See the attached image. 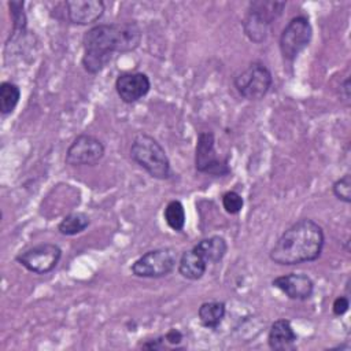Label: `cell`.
I'll return each mask as SVG.
<instances>
[{"label": "cell", "instance_id": "1", "mask_svg": "<svg viewBox=\"0 0 351 351\" xmlns=\"http://www.w3.org/2000/svg\"><path fill=\"white\" fill-rule=\"evenodd\" d=\"M143 30L136 21L99 23L82 36V67L89 74L100 73L114 53L133 52L138 48Z\"/></svg>", "mask_w": 351, "mask_h": 351}, {"label": "cell", "instance_id": "2", "mask_svg": "<svg viewBox=\"0 0 351 351\" xmlns=\"http://www.w3.org/2000/svg\"><path fill=\"white\" fill-rule=\"evenodd\" d=\"M324 244L325 234L321 225L310 218H303L282 232L271 247L269 258L281 266L314 262L321 256Z\"/></svg>", "mask_w": 351, "mask_h": 351}, {"label": "cell", "instance_id": "3", "mask_svg": "<svg viewBox=\"0 0 351 351\" xmlns=\"http://www.w3.org/2000/svg\"><path fill=\"white\" fill-rule=\"evenodd\" d=\"M130 158L152 178L167 180L171 177L170 159L160 143L147 133L134 136L130 144Z\"/></svg>", "mask_w": 351, "mask_h": 351}, {"label": "cell", "instance_id": "4", "mask_svg": "<svg viewBox=\"0 0 351 351\" xmlns=\"http://www.w3.org/2000/svg\"><path fill=\"white\" fill-rule=\"evenodd\" d=\"M285 5L287 1L274 0H254L248 3L245 15L241 21L245 37L255 44L266 41L271 23L281 16Z\"/></svg>", "mask_w": 351, "mask_h": 351}, {"label": "cell", "instance_id": "5", "mask_svg": "<svg viewBox=\"0 0 351 351\" xmlns=\"http://www.w3.org/2000/svg\"><path fill=\"white\" fill-rule=\"evenodd\" d=\"M178 259V251L173 247L149 250L132 263L130 271L140 278H162L177 267Z\"/></svg>", "mask_w": 351, "mask_h": 351}, {"label": "cell", "instance_id": "6", "mask_svg": "<svg viewBox=\"0 0 351 351\" xmlns=\"http://www.w3.org/2000/svg\"><path fill=\"white\" fill-rule=\"evenodd\" d=\"M233 85L241 97L255 101L269 93L273 75L265 63L252 62L233 78Z\"/></svg>", "mask_w": 351, "mask_h": 351}, {"label": "cell", "instance_id": "7", "mask_svg": "<svg viewBox=\"0 0 351 351\" xmlns=\"http://www.w3.org/2000/svg\"><path fill=\"white\" fill-rule=\"evenodd\" d=\"M313 37V27L306 15L293 16L282 29L278 37V48L285 62H293L299 53L308 47Z\"/></svg>", "mask_w": 351, "mask_h": 351}, {"label": "cell", "instance_id": "8", "mask_svg": "<svg viewBox=\"0 0 351 351\" xmlns=\"http://www.w3.org/2000/svg\"><path fill=\"white\" fill-rule=\"evenodd\" d=\"M195 169L199 173L222 177L230 173L226 159L218 156L215 151V136L210 130L200 132L195 149Z\"/></svg>", "mask_w": 351, "mask_h": 351}, {"label": "cell", "instance_id": "9", "mask_svg": "<svg viewBox=\"0 0 351 351\" xmlns=\"http://www.w3.org/2000/svg\"><path fill=\"white\" fill-rule=\"evenodd\" d=\"M62 258V248L53 243H41L19 252L15 261L34 274L52 271Z\"/></svg>", "mask_w": 351, "mask_h": 351}, {"label": "cell", "instance_id": "10", "mask_svg": "<svg viewBox=\"0 0 351 351\" xmlns=\"http://www.w3.org/2000/svg\"><path fill=\"white\" fill-rule=\"evenodd\" d=\"M106 154V147L96 136L82 133L78 134L69 145L64 162L69 166H95Z\"/></svg>", "mask_w": 351, "mask_h": 351}, {"label": "cell", "instance_id": "11", "mask_svg": "<svg viewBox=\"0 0 351 351\" xmlns=\"http://www.w3.org/2000/svg\"><path fill=\"white\" fill-rule=\"evenodd\" d=\"M149 89V77L141 71L122 73L115 80V90L119 99L126 104L138 101L140 99L148 95Z\"/></svg>", "mask_w": 351, "mask_h": 351}, {"label": "cell", "instance_id": "12", "mask_svg": "<svg viewBox=\"0 0 351 351\" xmlns=\"http://www.w3.org/2000/svg\"><path fill=\"white\" fill-rule=\"evenodd\" d=\"M64 12L70 23L77 26H88L96 23L106 11L101 0H67Z\"/></svg>", "mask_w": 351, "mask_h": 351}, {"label": "cell", "instance_id": "13", "mask_svg": "<svg viewBox=\"0 0 351 351\" xmlns=\"http://www.w3.org/2000/svg\"><path fill=\"white\" fill-rule=\"evenodd\" d=\"M271 285L292 300H307L313 296L314 281L304 273H288L271 280Z\"/></svg>", "mask_w": 351, "mask_h": 351}, {"label": "cell", "instance_id": "14", "mask_svg": "<svg viewBox=\"0 0 351 351\" xmlns=\"http://www.w3.org/2000/svg\"><path fill=\"white\" fill-rule=\"evenodd\" d=\"M298 335L292 328L289 319H276L267 333V344L274 351H289L295 350Z\"/></svg>", "mask_w": 351, "mask_h": 351}, {"label": "cell", "instance_id": "15", "mask_svg": "<svg viewBox=\"0 0 351 351\" xmlns=\"http://www.w3.org/2000/svg\"><path fill=\"white\" fill-rule=\"evenodd\" d=\"M207 265L208 263L192 248V250L184 251L180 255L177 270L181 274V277L189 281H197L204 276L207 270Z\"/></svg>", "mask_w": 351, "mask_h": 351}, {"label": "cell", "instance_id": "16", "mask_svg": "<svg viewBox=\"0 0 351 351\" xmlns=\"http://www.w3.org/2000/svg\"><path fill=\"white\" fill-rule=\"evenodd\" d=\"M193 251H196L207 263H218L228 252V243L222 236L215 234L202 239L193 245Z\"/></svg>", "mask_w": 351, "mask_h": 351}, {"label": "cell", "instance_id": "17", "mask_svg": "<svg viewBox=\"0 0 351 351\" xmlns=\"http://www.w3.org/2000/svg\"><path fill=\"white\" fill-rule=\"evenodd\" d=\"M226 314V304L219 300H210L200 304L197 310V317L202 326L207 329H217Z\"/></svg>", "mask_w": 351, "mask_h": 351}, {"label": "cell", "instance_id": "18", "mask_svg": "<svg viewBox=\"0 0 351 351\" xmlns=\"http://www.w3.org/2000/svg\"><path fill=\"white\" fill-rule=\"evenodd\" d=\"M90 225V218L81 211H74L63 217L58 223V232L63 236H75L82 233Z\"/></svg>", "mask_w": 351, "mask_h": 351}, {"label": "cell", "instance_id": "19", "mask_svg": "<svg viewBox=\"0 0 351 351\" xmlns=\"http://www.w3.org/2000/svg\"><path fill=\"white\" fill-rule=\"evenodd\" d=\"M7 4H8V8H10V16H11V22H12L11 34H10L7 43H10V41L12 43L26 32L27 18H26L25 3L23 1L11 0Z\"/></svg>", "mask_w": 351, "mask_h": 351}, {"label": "cell", "instance_id": "20", "mask_svg": "<svg viewBox=\"0 0 351 351\" xmlns=\"http://www.w3.org/2000/svg\"><path fill=\"white\" fill-rule=\"evenodd\" d=\"M21 99V88L11 82L3 81L0 84V112L5 117L12 114Z\"/></svg>", "mask_w": 351, "mask_h": 351}, {"label": "cell", "instance_id": "21", "mask_svg": "<svg viewBox=\"0 0 351 351\" xmlns=\"http://www.w3.org/2000/svg\"><path fill=\"white\" fill-rule=\"evenodd\" d=\"M167 226L174 232H181L185 226V208L180 200H170L163 211Z\"/></svg>", "mask_w": 351, "mask_h": 351}, {"label": "cell", "instance_id": "22", "mask_svg": "<svg viewBox=\"0 0 351 351\" xmlns=\"http://www.w3.org/2000/svg\"><path fill=\"white\" fill-rule=\"evenodd\" d=\"M332 192L335 197L343 203H351V176L347 173L337 178L332 185Z\"/></svg>", "mask_w": 351, "mask_h": 351}, {"label": "cell", "instance_id": "23", "mask_svg": "<svg viewBox=\"0 0 351 351\" xmlns=\"http://www.w3.org/2000/svg\"><path fill=\"white\" fill-rule=\"evenodd\" d=\"M222 207L223 210L230 214V215H236L243 210L244 206V200L241 197V195L236 191H228L222 195Z\"/></svg>", "mask_w": 351, "mask_h": 351}, {"label": "cell", "instance_id": "24", "mask_svg": "<svg viewBox=\"0 0 351 351\" xmlns=\"http://www.w3.org/2000/svg\"><path fill=\"white\" fill-rule=\"evenodd\" d=\"M350 307V299L348 296L343 295V296H337L333 303H332V311L336 317H341L348 311Z\"/></svg>", "mask_w": 351, "mask_h": 351}, {"label": "cell", "instance_id": "25", "mask_svg": "<svg viewBox=\"0 0 351 351\" xmlns=\"http://www.w3.org/2000/svg\"><path fill=\"white\" fill-rule=\"evenodd\" d=\"M163 337H165V341H166V343L173 344V346H178V344L182 341L184 335H182L178 329L170 328V329L163 335Z\"/></svg>", "mask_w": 351, "mask_h": 351}, {"label": "cell", "instance_id": "26", "mask_svg": "<svg viewBox=\"0 0 351 351\" xmlns=\"http://www.w3.org/2000/svg\"><path fill=\"white\" fill-rule=\"evenodd\" d=\"M165 337H163V335L162 336H159V337H155V339H152V340H148V341H145V343H143L141 344V348H147V350H163V348H166V346H165Z\"/></svg>", "mask_w": 351, "mask_h": 351}, {"label": "cell", "instance_id": "27", "mask_svg": "<svg viewBox=\"0 0 351 351\" xmlns=\"http://www.w3.org/2000/svg\"><path fill=\"white\" fill-rule=\"evenodd\" d=\"M340 97L341 100L348 106L350 104V78H344V81L340 84Z\"/></svg>", "mask_w": 351, "mask_h": 351}]
</instances>
